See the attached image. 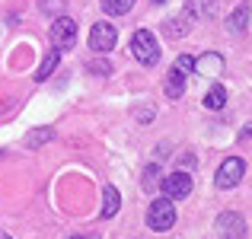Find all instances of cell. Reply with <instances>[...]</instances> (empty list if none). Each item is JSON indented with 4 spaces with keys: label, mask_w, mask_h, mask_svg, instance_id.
Masks as SVG:
<instances>
[{
    "label": "cell",
    "mask_w": 252,
    "mask_h": 239,
    "mask_svg": "<svg viewBox=\"0 0 252 239\" xmlns=\"http://www.w3.org/2000/svg\"><path fill=\"white\" fill-rule=\"evenodd\" d=\"M131 55H134L144 67H154V64L160 61V42L154 38V32L137 29L134 35H131Z\"/></svg>",
    "instance_id": "cell-1"
},
{
    "label": "cell",
    "mask_w": 252,
    "mask_h": 239,
    "mask_svg": "<svg viewBox=\"0 0 252 239\" xmlns=\"http://www.w3.org/2000/svg\"><path fill=\"white\" fill-rule=\"evenodd\" d=\"M51 45H55V51L74 48V45H77V19L58 16L55 23H51Z\"/></svg>",
    "instance_id": "cell-2"
},
{
    "label": "cell",
    "mask_w": 252,
    "mask_h": 239,
    "mask_svg": "<svg viewBox=\"0 0 252 239\" xmlns=\"http://www.w3.org/2000/svg\"><path fill=\"white\" fill-rule=\"evenodd\" d=\"M172 223H176V208H172V201L169 198H157L154 204H150V210H147V227L150 230H169Z\"/></svg>",
    "instance_id": "cell-3"
},
{
    "label": "cell",
    "mask_w": 252,
    "mask_h": 239,
    "mask_svg": "<svg viewBox=\"0 0 252 239\" xmlns=\"http://www.w3.org/2000/svg\"><path fill=\"white\" fill-rule=\"evenodd\" d=\"M160 188H163V195H166L169 201H182V198L191 195V176L182 172V169H176L172 176H166L160 182Z\"/></svg>",
    "instance_id": "cell-4"
},
{
    "label": "cell",
    "mask_w": 252,
    "mask_h": 239,
    "mask_svg": "<svg viewBox=\"0 0 252 239\" xmlns=\"http://www.w3.org/2000/svg\"><path fill=\"white\" fill-rule=\"evenodd\" d=\"M243 172H246V163H243L240 156L223 159V163H220V169H217V176H214L217 188H233V185H240Z\"/></svg>",
    "instance_id": "cell-5"
},
{
    "label": "cell",
    "mask_w": 252,
    "mask_h": 239,
    "mask_svg": "<svg viewBox=\"0 0 252 239\" xmlns=\"http://www.w3.org/2000/svg\"><path fill=\"white\" fill-rule=\"evenodd\" d=\"M217 236L220 239H246V223L236 210H223L217 217Z\"/></svg>",
    "instance_id": "cell-6"
},
{
    "label": "cell",
    "mask_w": 252,
    "mask_h": 239,
    "mask_svg": "<svg viewBox=\"0 0 252 239\" xmlns=\"http://www.w3.org/2000/svg\"><path fill=\"white\" fill-rule=\"evenodd\" d=\"M115 38H118V32L112 23H96L90 29V48L93 51H112L115 48Z\"/></svg>",
    "instance_id": "cell-7"
},
{
    "label": "cell",
    "mask_w": 252,
    "mask_h": 239,
    "mask_svg": "<svg viewBox=\"0 0 252 239\" xmlns=\"http://www.w3.org/2000/svg\"><path fill=\"white\" fill-rule=\"evenodd\" d=\"M195 70L198 74H208V77H217L223 70V55H217V51H208V55L195 58Z\"/></svg>",
    "instance_id": "cell-8"
},
{
    "label": "cell",
    "mask_w": 252,
    "mask_h": 239,
    "mask_svg": "<svg viewBox=\"0 0 252 239\" xmlns=\"http://www.w3.org/2000/svg\"><path fill=\"white\" fill-rule=\"evenodd\" d=\"M217 13V0H189L185 3V16H191V19H208V16H214Z\"/></svg>",
    "instance_id": "cell-9"
},
{
    "label": "cell",
    "mask_w": 252,
    "mask_h": 239,
    "mask_svg": "<svg viewBox=\"0 0 252 239\" xmlns=\"http://www.w3.org/2000/svg\"><path fill=\"white\" fill-rule=\"evenodd\" d=\"M118 204H122V195H118L115 185H105L102 191V220H112L118 214Z\"/></svg>",
    "instance_id": "cell-10"
},
{
    "label": "cell",
    "mask_w": 252,
    "mask_h": 239,
    "mask_svg": "<svg viewBox=\"0 0 252 239\" xmlns=\"http://www.w3.org/2000/svg\"><path fill=\"white\" fill-rule=\"evenodd\" d=\"M163 90H166L169 99H179V96L185 92V74L176 67V64H172V70L166 74V83H163Z\"/></svg>",
    "instance_id": "cell-11"
},
{
    "label": "cell",
    "mask_w": 252,
    "mask_h": 239,
    "mask_svg": "<svg viewBox=\"0 0 252 239\" xmlns=\"http://www.w3.org/2000/svg\"><path fill=\"white\" fill-rule=\"evenodd\" d=\"M249 26V3H240L233 13H230V19H227V29L230 32H243Z\"/></svg>",
    "instance_id": "cell-12"
},
{
    "label": "cell",
    "mask_w": 252,
    "mask_h": 239,
    "mask_svg": "<svg viewBox=\"0 0 252 239\" xmlns=\"http://www.w3.org/2000/svg\"><path fill=\"white\" fill-rule=\"evenodd\" d=\"M204 105H208V109H223V105H227V90H223L220 83H214L211 86L208 92H204Z\"/></svg>",
    "instance_id": "cell-13"
},
{
    "label": "cell",
    "mask_w": 252,
    "mask_h": 239,
    "mask_svg": "<svg viewBox=\"0 0 252 239\" xmlns=\"http://www.w3.org/2000/svg\"><path fill=\"white\" fill-rule=\"evenodd\" d=\"M51 137H55V128H35L26 134V147H42V144H48Z\"/></svg>",
    "instance_id": "cell-14"
},
{
    "label": "cell",
    "mask_w": 252,
    "mask_h": 239,
    "mask_svg": "<svg viewBox=\"0 0 252 239\" xmlns=\"http://www.w3.org/2000/svg\"><path fill=\"white\" fill-rule=\"evenodd\" d=\"M163 32H166L169 38H182L185 32H189V19H166V23H163Z\"/></svg>",
    "instance_id": "cell-15"
},
{
    "label": "cell",
    "mask_w": 252,
    "mask_h": 239,
    "mask_svg": "<svg viewBox=\"0 0 252 239\" xmlns=\"http://www.w3.org/2000/svg\"><path fill=\"white\" fill-rule=\"evenodd\" d=\"M58 61H61V51H51V55H48V58H45V61H42V67L35 70V80H48L51 74H55Z\"/></svg>",
    "instance_id": "cell-16"
},
{
    "label": "cell",
    "mask_w": 252,
    "mask_h": 239,
    "mask_svg": "<svg viewBox=\"0 0 252 239\" xmlns=\"http://www.w3.org/2000/svg\"><path fill=\"white\" fill-rule=\"evenodd\" d=\"M131 6H134V0H102V10L109 16H125Z\"/></svg>",
    "instance_id": "cell-17"
},
{
    "label": "cell",
    "mask_w": 252,
    "mask_h": 239,
    "mask_svg": "<svg viewBox=\"0 0 252 239\" xmlns=\"http://www.w3.org/2000/svg\"><path fill=\"white\" fill-rule=\"evenodd\" d=\"M157 182H160V166H147V172H144V188H154Z\"/></svg>",
    "instance_id": "cell-18"
},
{
    "label": "cell",
    "mask_w": 252,
    "mask_h": 239,
    "mask_svg": "<svg viewBox=\"0 0 252 239\" xmlns=\"http://www.w3.org/2000/svg\"><path fill=\"white\" fill-rule=\"evenodd\" d=\"M86 67H90V74H102V77L112 74V64H109V61H90Z\"/></svg>",
    "instance_id": "cell-19"
},
{
    "label": "cell",
    "mask_w": 252,
    "mask_h": 239,
    "mask_svg": "<svg viewBox=\"0 0 252 239\" xmlns=\"http://www.w3.org/2000/svg\"><path fill=\"white\" fill-rule=\"evenodd\" d=\"M42 10L48 13V10H61V0H42Z\"/></svg>",
    "instance_id": "cell-20"
},
{
    "label": "cell",
    "mask_w": 252,
    "mask_h": 239,
    "mask_svg": "<svg viewBox=\"0 0 252 239\" xmlns=\"http://www.w3.org/2000/svg\"><path fill=\"white\" fill-rule=\"evenodd\" d=\"M243 137H252V124H249V128H243Z\"/></svg>",
    "instance_id": "cell-21"
},
{
    "label": "cell",
    "mask_w": 252,
    "mask_h": 239,
    "mask_svg": "<svg viewBox=\"0 0 252 239\" xmlns=\"http://www.w3.org/2000/svg\"><path fill=\"white\" fill-rule=\"evenodd\" d=\"M67 239H86V236H67Z\"/></svg>",
    "instance_id": "cell-22"
},
{
    "label": "cell",
    "mask_w": 252,
    "mask_h": 239,
    "mask_svg": "<svg viewBox=\"0 0 252 239\" xmlns=\"http://www.w3.org/2000/svg\"><path fill=\"white\" fill-rule=\"evenodd\" d=\"M0 239H10V236H6V233H0Z\"/></svg>",
    "instance_id": "cell-23"
},
{
    "label": "cell",
    "mask_w": 252,
    "mask_h": 239,
    "mask_svg": "<svg viewBox=\"0 0 252 239\" xmlns=\"http://www.w3.org/2000/svg\"><path fill=\"white\" fill-rule=\"evenodd\" d=\"M154 3H166V0H154Z\"/></svg>",
    "instance_id": "cell-24"
}]
</instances>
